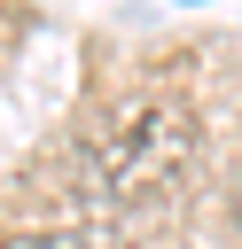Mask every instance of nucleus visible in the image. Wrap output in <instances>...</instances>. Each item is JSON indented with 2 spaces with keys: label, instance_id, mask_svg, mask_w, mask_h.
<instances>
[{
  "label": "nucleus",
  "instance_id": "f257e3e1",
  "mask_svg": "<svg viewBox=\"0 0 242 249\" xmlns=\"http://www.w3.org/2000/svg\"><path fill=\"white\" fill-rule=\"evenodd\" d=\"M195 156H203L195 109L172 86H133V93H117L86 124V140H78V195L94 210H109V218H133V210L172 202L195 179Z\"/></svg>",
  "mask_w": 242,
  "mask_h": 249
},
{
  "label": "nucleus",
  "instance_id": "f03ea898",
  "mask_svg": "<svg viewBox=\"0 0 242 249\" xmlns=\"http://www.w3.org/2000/svg\"><path fill=\"white\" fill-rule=\"evenodd\" d=\"M0 249H109L101 233H62V226H47V233H8Z\"/></svg>",
  "mask_w": 242,
  "mask_h": 249
},
{
  "label": "nucleus",
  "instance_id": "7ed1b4c3",
  "mask_svg": "<svg viewBox=\"0 0 242 249\" xmlns=\"http://www.w3.org/2000/svg\"><path fill=\"white\" fill-rule=\"evenodd\" d=\"M234 210H242V202H234Z\"/></svg>",
  "mask_w": 242,
  "mask_h": 249
}]
</instances>
